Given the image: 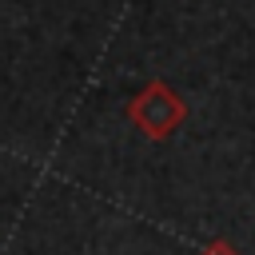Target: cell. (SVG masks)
Instances as JSON below:
<instances>
[{
	"label": "cell",
	"instance_id": "obj_2",
	"mask_svg": "<svg viewBox=\"0 0 255 255\" xmlns=\"http://www.w3.org/2000/svg\"><path fill=\"white\" fill-rule=\"evenodd\" d=\"M199 255H239V251H235V247H231L227 239H211V243H207V247H203Z\"/></svg>",
	"mask_w": 255,
	"mask_h": 255
},
{
	"label": "cell",
	"instance_id": "obj_1",
	"mask_svg": "<svg viewBox=\"0 0 255 255\" xmlns=\"http://www.w3.org/2000/svg\"><path fill=\"white\" fill-rule=\"evenodd\" d=\"M128 120L139 128V135L143 139H167V135H175L179 128H183V120H187V104H183V96L171 88V84H163V80H147L131 100H128Z\"/></svg>",
	"mask_w": 255,
	"mask_h": 255
}]
</instances>
